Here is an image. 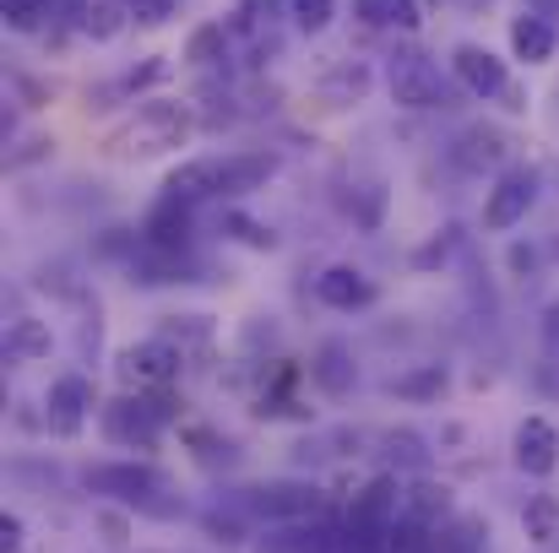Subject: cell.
I'll return each instance as SVG.
<instances>
[{
    "mask_svg": "<svg viewBox=\"0 0 559 553\" xmlns=\"http://www.w3.org/2000/svg\"><path fill=\"white\" fill-rule=\"evenodd\" d=\"M190 136H195V115L190 104H175V98H147L136 104L131 120H120L109 136H104V158L115 164H147V158H169L180 153Z\"/></svg>",
    "mask_w": 559,
    "mask_h": 553,
    "instance_id": "6da1fadb",
    "label": "cell"
},
{
    "mask_svg": "<svg viewBox=\"0 0 559 553\" xmlns=\"http://www.w3.org/2000/svg\"><path fill=\"white\" fill-rule=\"evenodd\" d=\"M87 494H104L115 505H131V510H153V516H175V500L169 494V472L153 467V461H98L82 472Z\"/></svg>",
    "mask_w": 559,
    "mask_h": 553,
    "instance_id": "7a4b0ae2",
    "label": "cell"
},
{
    "mask_svg": "<svg viewBox=\"0 0 559 553\" xmlns=\"http://www.w3.org/2000/svg\"><path fill=\"white\" fill-rule=\"evenodd\" d=\"M385 93H391V104L407 109V115L451 109V82L440 76V65H435L424 49H396V55H385Z\"/></svg>",
    "mask_w": 559,
    "mask_h": 553,
    "instance_id": "3957f363",
    "label": "cell"
},
{
    "mask_svg": "<svg viewBox=\"0 0 559 553\" xmlns=\"http://www.w3.org/2000/svg\"><path fill=\"white\" fill-rule=\"evenodd\" d=\"M538 195H544V175L538 169H527V164L500 169L495 184L484 190V228L489 233H511L516 223H527V212L538 206Z\"/></svg>",
    "mask_w": 559,
    "mask_h": 553,
    "instance_id": "277c9868",
    "label": "cell"
},
{
    "mask_svg": "<svg viewBox=\"0 0 559 553\" xmlns=\"http://www.w3.org/2000/svg\"><path fill=\"white\" fill-rule=\"evenodd\" d=\"M186 369V353L164 337H147V342H131L115 353V374L126 390H158V385H175Z\"/></svg>",
    "mask_w": 559,
    "mask_h": 553,
    "instance_id": "5b68a950",
    "label": "cell"
},
{
    "mask_svg": "<svg viewBox=\"0 0 559 553\" xmlns=\"http://www.w3.org/2000/svg\"><path fill=\"white\" fill-rule=\"evenodd\" d=\"M451 76H456L473 98H484V104H506V93L516 87V82H511V65H506L489 44H456V49H451Z\"/></svg>",
    "mask_w": 559,
    "mask_h": 553,
    "instance_id": "8992f818",
    "label": "cell"
},
{
    "mask_svg": "<svg viewBox=\"0 0 559 553\" xmlns=\"http://www.w3.org/2000/svg\"><path fill=\"white\" fill-rule=\"evenodd\" d=\"M456 175H500L511 169V136L500 125H462L445 147Z\"/></svg>",
    "mask_w": 559,
    "mask_h": 553,
    "instance_id": "52a82bcc",
    "label": "cell"
},
{
    "mask_svg": "<svg viewBox=\"0 0 559 553\" xmlns=\"http://www.w3.org/2000/svg\"><path fill=\"white\" fill-rule=\"evenodd\" d=\"M93 407H98V390H93V380L71 369V374H60V380L49 385V396H44V423H49L60 440H76V434L87 429Z\"/></svg>",
    "mask_w": 559,
    "mask_h": 553,
    "instance_id": "ba28073f",
    "label": "cell"
},
{
    "mask_svg": "<svg viewBox=\"0 0 559 553\" xmlns=\"http://www.w3.org/2000/svg\"><path fill=\"white\" fill-rule=\"evenodd\" d=\"M245 505L266 521H310L321 510V489L316 483H299V478H277V483H255L245 489Z\"/></svg>",
    "mask_w": 559,
    "mask_h": 553,
    "instance_id": "9c48e42d",
    "label": "cell"
},
{
    "mask_svg": "<svg viewBox=\"0 0 559 553\" xmlns=\"http://www.w3.org/2000/svg\"><path fill=\"white\" fill-rule=\"evenodd\" d=\"M158 434H164V423H158V412L147 407L142 390L104 407V440H109V445H120V450H153Z\"/></svg>",
    "mask_w": 559,
    "mask_h": 553,
    "instance_id": "30bf717a",
    "label": "cell"
},
{
    "mask_svg": "<svg viewBox=\"0 0 559 553\" xmlns=\"http://www.w3.org/2000/svg\"><path fill=\"white\" fill-rule=\"evenodd\" d=\"M511 461L516 472L527 478H555L559 472V429L544 418V412H527L511 434Z\"/></svg>",
    "mask_w": 559,
    "mask_h": 553,
    "instance_id": "8fae6325",
    "label": "cell"
},
{
    "mask_svg": "<svg viewBox=\"0 0 559 553\" xmlns=\"http://www.w3.org/2000/svg\"><path fill=\"white\" fill-rule=\"evenodd\" d=\"M126 272H131L136 288H175V282H195L201 277V261L190 250H153V244L136 239V255L126 261Z\"/></svg>",
    "mask_w": 559,
    "mask_h": 553,
    "instance_id": "7c38bea8",
    "label": "cell"
},
{
    "mask_svg": "<svg viewBox=\"0 0 559 553\" xmlns=\"http://www.w3.org/2000/svg\"><path fill=\"white\" fill-rule=\"evenodd\" d=\"M316 299L326 304V310H337V315H354V310H370L374 299H380V288H374V277H365L359 266H326L321 277H316Z\"/></svg>",
    "mask_w": 559,
    "mask_h": 553,
    "instance_id": "4fadbf2b",
    "label": "cell"
},
{
    "mask_svg": "<svg viewBox=\"0 0 559 553\" xmlns=\"http://www.w3.org/2000/svg\"><path fill=\"white\" fill-rule=\"evenodd\" d=\"M255 553H348L343 543V527H326V521H283L261 538Z\"/></svg>",
    "mask_w": 559,
    "mask_h": 553,
    "instance_id": "5bb4252c",
    "label": "cell"
},
{
    "mask_svg": "<svg viewBox=\"0 0 559 553\" xmlns=\"http://www.w3.org/2000/svg\"><path fill=\"white\" fill-rule=\"evenodd\" d=\"M190 212L195 206L175 201V195H158V206L142 217V244H153V250H190V239H195V217Z\"/></svg>",
    "mask_w": 559,
    "mask_h": 553,
    "instance_id": "9a60e30c",
    "label": "cell"
},
{
    "mask_svg": "<svg viewBox=\"0 0 559 553\" xmlns=\"http://www.w3.org/2000/svg\"><path fill=\"white\" fill-rule=\"evenodd\" d=\"M60 11H66V22H71L82 38H93V44L120 38L126 22H131V5H126V0H60Z\"/></svg>",
    "mask_w": 559,
    "mask_h": 553,
    "instance_id": "2e32d148",
    "label": "cell"
},
{
    "mask_svg": "<svg viewBox=\"0 0 559 553\" xmlns=\"http://www.w3.org/2000/svg\"><path fill=\"white\" fill-rule=\"evenodd\" d=\"M164 195L201 206V201H223V158H186L180 169L164 175Z\"/></svg>",
    "mask_w": 559,
    "mask_h": 553,
    "instance_id": "e0dca14e",
    "label": "cell"
},
{
    "mask_svg": "<svg viewBox=\"0 0 559 553\" xmlns=\"http://www.w3.org/2000/svg\"><path fill=\"white\" fill-rule=\"evenodd\" d=\"M402 516L418 521V527H429V532H440V521L456 516V494H451V483H435L429 472H418V478L402 489Z\"/></svg>",
    "mask_w": 559,
    "mask_h": 553,
    "instance_id": "ac0fdd59",
    "label": "cell"
},
{
    "mask_svg": "<svg viewBox=\"0 0 559 553\" xmlns=\"http://www.w3.org/2000/svg\"><path fill=\"white\" fill-rule=\"evenodd\" d=\"M555 49H559V27L549 16H538V11L511 16V55H516L522 65H549Z\"/></svg>",
    "mask_w": 559,
    "mask_h": 553,
    "instance_id": "d6986e66",
    "label": "cell"
},
{
    "mask_svg": "<svg viewBox=\"0 0 559 553\" xmlns=\"http://www.w3.org/2000/svg\"><path fill=\"white\" fill-rule=\"evenodd\" d=\"M310 380H316L326 396H348V390L359 385V359H354V348H348L343 337L321 342L316 359H310Z\"/></svg>",
    "mask_w": 559,
    "mask_h": 553,
    "instance_id": "ffe728a7",
    "label": "cell"
},
{
    "mask_svg": "<svg viewBox=\"0 0 559 553\" xmlns=\"http://www.w3.org/2000/svg\"><path fill=\"white\" fill-rule=\"evenodd\" d=\"M277 169H283L277 153H228V158H223V195L234 201V195L266 190V184L277 180Z\"/></svg>",
    "mask_w": 559,
    "mask_h": 553,
    "instance_id": "44dd1931",
    "label": "cell"
},
{
    "mask_svg": "<svg viewBox=\"0 0 559 553\" xmlns=\"http://www.w3.org/2000/svg\"><path fill=\"white\" fill-rule=\"evenodd\" d=\"M374 87V65L370 60H337L321 82H316V93L332 104V109H348V104H359L365 93Z\"/></svg>",
    "mask_w": 559,
    "mask_h": 553,
    "instance_id": "7402d4cb",
    "label": "cell"
},
{
    "mask_svg": "<svg viewBox=\"0 0 559 553\" xmlns=\"http://www.w3.org/2000/svg\"><path fill=\"white\" fill-rule=\"evenodd\" d=\"M49 348H55L49 321H38V315L5 321V364H38V359H49Z\"/></svg>",
    "mask_w": 559,
    "mask_h": 553,
    "instance_id": "603a6c76",
    "label": "cell"
},
{
    "mask_svg": "<svg viewBox=\"0 0 559 553\" xmlns=\"http://www.w3.org/2000/svg\"><path fill=\"white\" fill-rule=\"evenodd\" d=\"M158 337L164 342H175L186 359H206L212 353V342H217V326H212V315H164L158 321Z\"/></svg>",
    "mask_w": 559,
    "mask_h": 553,
    "instance_id": "cb8c5ba5",
    "label": "cell"
},
{
    "mask_svg": "<svg viewBox=\"0 0 559 553\" xmlns=\"http://www.w3.org/2000/svg\"><path fill=\"white\" fill-rule=\"evenodd\" d=\"M354 16H359L365 27L418 33V27H424V0H354Z\"/></svg>",
    "mask_w": 559,
    "mask_h": 553,
    "instance_id": "d4e9b609",
    "label": "cell"
},
{
    "mask_svg": "<svg viewBox=\"0 0 559 553\" xmlns=\"http://www.w3.org/2000/svg\"><path fill=\"white\" fill-rule=\"evenodd\" d=\"M164 71H169V65H164V55H153L147 65H131V71H120L115 82H104V87H93V93H87V104H93V109H109V104H120V98H136L142 87H153V82H164Z\"/></svg>",
    "mask_w": 559,
    "mask_h": 553,
    "instance_id": "484cf974",
    "label": "cell"
},
{
    "mask_svg": "<svg viewBox=\"0 0 559 553\" xmlns=\"http://www.w3.org/2000/svg\"><path fill=\"white\" fill-rule=\"evenodd\" d=\"M380 445H385V461L402 467V472H429V461H435V450L418 429H385Z\"/></svg>",
    "mask_w": 559,
    "mask_h": 553,
    "instance_id": "4316f807",
    "label": "cell"
},
{
    "mask_svg": "<svg viewBox=\"0 0 559 553\" xmlns=\"http://www.w3.org/2000/svg\"><path fill=\"white\" fill-rule=\"evenodd\" d=\"M522 532H527L538 549H555L559 543V494H533V500H527Z\"/></svg>",
    "mask_w": 559,
    "mask_h": 553,
    "instance_id": "83f0119b",
    "label": "cell"
},
{
    "mask_svg": "<svg viewBox=\"0 0 559 553\" xmlns=\"http://www.w3.org/2000/svg\"><path fill=\"white\" fill-rule=\"evenodd\" d=\"M223 55H228V27L223 22H206V27L190 33V44H186L190 65H223Z\"/></svg>",
    "mask_w": 559,
    "mask_h": 553,
    "instance_id": "f1b7e54d",
    "label": "cell"
},
{
    "mask_svg": "<svg viewBox=\"0 0 559 553\" xmlns=\"http://www.w3.org/2000/svg\"><path fill=\"white\" fill-rule=\"evenodd\" d=\"M484 538H489V527H484L478 516H456V521L435 538V553H478Z\"/></svg>",
    "mask_w": 559,
    "mask_h": 553,
    "instance_id": "f546056e",
    "label": "cell"
},
{
    "mask_svg": "<svg viewBox=\"0 0 559 553\" xmlns=\"http://www.w3.org/2000/svg\"><path fill=\"white\" fill-rule=\"evenodd\" d=\"M223 233H228V239H239L245 250H277V233H272L266 223L245 217V212H223Z\"/></svg>",
    "mask_w": 559,
    "mask_h": 553,
    "instance_id": "4dcf8cb0",
    "label": "cell"
},
{
    "mask_svg": "<svg viewBox=\"0 0 559 553\" xmlns=\"http://www.w3.org/2000/svg\"><path fill=\"white\" fill-rule=\"evenodd\" d=\"M440 390H445V369L440 364H424L418 374L391 380V396H407V401H429V396H440Z\"/></svg>",
    "mask_w": 559,
    "mask_h": 553,
    "instance_id": "1f68e13d",
    "label": "cell"
},
{
    "mask_svg": "<svg viewBox=\"0 0 559 553\" xmlns=\"http://www.w3.org/2000/svg\"><path fill=\"white\" fill-rule=\"evenodd\" d=\"M288 16L299 33H326L337 16V0H288Z\"/></svg>",
    "mask_w": 559,
    "mask_h": 553,
    "instance_id": "d6a6232c",
    "label": "cell"
},
{
    "mask_svg": "<svg viewBox=\"0 0 559 553\" xmlns=\"http://www.w3.org/2000/svg\"><path fill=\"white\" fill-rule=\"evenodd\" d=\"M49 22V0H5V27L11 33H38Z\"/></svg>",
    "mask_w": 559,
    "mask_h": 553,
    "instance_id": "836d02e7",
    "label": "cell"
},
{
    "mask_svg": "<svg viewBox=\"0 0 559 553\" xmlns=\"http://www.w3.org/2000/svg\"><path fill=\"white\" fill-rule=\"evenodd\" d=\"M126 5H131V22L136 27H164L180 11V0H126Z\"/></svg>",
    "mask_w": 559,
    "mask_h": 553,
    "instance_id": "e575fe53",
    "label": "cell"
},
{
    "mask_svg": "<svg viewBox=\"0 0 559 553\" xmlns=\"http://www.w3.org/2000/svg\"><path fill=\"white\" fill-rule=\"evenodd\" d=\"M98 532H104V543L126 549V543H131V516L115 510V505H104V510H98Z\"/></svg>",
    "mask_w": 559,
    "mask_h": 553,
    "instance_id": "d590c367",
    "label": "cell"
},
{
    "mask_svg": "<svg viewBox=\"0 0 559 553\" xmlns=\"http://www.w3.org/2000/svg\"><path fill=\"white\" fill-rule=\"evenodd\" d=\"M201 527H206V532H212V538H217L223 549H234V543H245V527H239L234 516H206Z\"/></svg>",
    "mask_w": 559,
    "mask_h": 553,
    "instance_id": "8d00e7d4",
    "label": "cell"
},
{
    "mask_svg": "<svg viewBox=\"0 0 559 553\" xmlns=\"http://www.w3.org/2000/svg\"><path fill=\"white\" fill-rule=\"evenodd\" d=\"M98 337H104V321H98V299L87 304V321H82V359L98 353Z\"/></svg>",
    "mask_w": 559,
    "mask_h": 553,
    "instance_id": "74e56055",
    "label": "cell"
},
{
    "mask_svg": "<svg viewBox=\"0 0 559 553\" xmlns=\"http://www.w3.org/2000/svg\"><path fill=\"white\" fill-rule=\"evenodd\" d=\"M538 332H544V348H549V353H559V299H549V304H544Z\"/></svg>",
    "mask_w": 559,
    "mask_h": 553,
    "instance_id": "f35d334b",
    "label": "cell"
},
{
    "mask_svg": "<svg viewBox=\"0 0 559 553\" xmlns=\"http://www.w3.org/2000/svg\"><path fill=\"white\" fill-rule=\"evenodd\" d=\"M451 239H456V228H445V239H435V244H429V250H418L413 261H418V266H440V261L451 255Z\"/></svg>",
    "mask_w": 559,
    "mask_h": 553,
    "instance_id": "ab89813d",
    "label": "cell"
},
{
    "mask_svg": "<svg viewBox=\"0 0 559 553\" xmlns=\"http://www.w3.org/2000/svg\"><path fill=\"white\" fill-rule=\"evenodd\" d=\"M22 549V516H0V553Z\"/></svg>",
    "mask_w": 559,
    "mask_h": 553,
    "instance_id": "60d3db41",
    "label": "cell"
},
{
    "mask_svg": "<svg viewBox=\"0 0 559 553\" xmlns=\"http://www.w3.org/2000/svg\"><path fill=\"white\" fill-rule=\"evenodd\" d=\"M533 266H538V250H533V244H511V272L522 277V272H533Z\"/></svg>",
    "mask_w": 559,
    "mask_h": 553,
    "instance_id": "b9f144b4",
    "label": "cell"
},
{
    "mask_svg": "<svg viewBox=\"0 0 559 553\" xmlns=\"http://www.w3.org/2000/svg\"><path fill=\"white\" fill-rule=\"evenodd\" d=\"M538 385H544L549 396H559V353H549V359L538 364Z\"/></svg>",
    "mask_w": 559,
    "mask_h": 553,
    "instance_id": "7bdbcfd3",
    "label": "cell"
},
{
    "mask_svg": "<svg viewBox=\"0 0 559 553\" xmlns=\"http://www.w3.org/2000/svg\"><path fill=\"white\" fill-rule=\"evenodd\" d=\"M527 11H538V16H549L559 27V0H527Z\"/></svg>",
    "mask_w": 559,
    "mask_h": 553,
    "instance_id": "ee69618b",
    "label": "cell"
},
{
    "mask_svg": "<svg viewBox=\"0 0 559 553\" xmlns=\"http://www.w3.org/2000/svg\"><path fill=\"white\" fill-rule=\"evenodd\" d=\"M429 5H440V0H429Z\"/></svg>",
    "mask_w": 559,
    "mask_h": 553,
    "instance_id": "f6af8a7d",
    "label": "cell"
}]
</instances>
